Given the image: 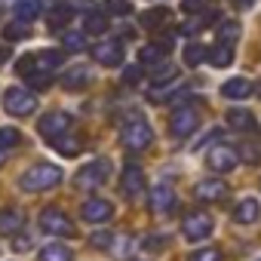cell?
Instances as JSON below:
<instances>
[{"label": "cell", "instance_id": "obj_1", "mask_svg": "<svg viewBox=\"0 0 261 261\" xmlns=\"http://www.w3.org/2000/svg\"><path fill=\"white\" fill-rule=\"evenodd\" d=\"M62 65V53H56V49H40V53H31V56H22L19 59V65H16V71L22 74V77H28V83L31 86H46L49 80H53V71Z\"/></svg>", "mask_w": 261, "mask_h": 261}, {"label": "cell", "instance_id": "obj_2", "mask_svg": "<svg viewBox=\"0 0 261 261\" xmlns=\"http://www.w3.org/2000/svg\"><path fill=\"white\" fill-rule=\"evenodd\" d=\"M59 181H62V169H59L56 163H37V166H31V169L22 175V191L37 194V191L56 188Z\"/></svg>", "mask_w": 261, "mask_h": 261}, {"label": "cell", "instance_id": "obj_3", "mask_svg": "<svg viewBox=\"0 0 261 261\" xmlns=\"http://www.w3.org/2000/svg\"><path fill=\"white\" fill-rule=\"evenodd\" d=\"M120 142H123V148H129V151H145V148H151V142H154V129H151L145 120H133V123L123 126Z\"/></svg>", "mask_w": 261, "mask_h": 261}, {"label": "cell", "instance_id": "obj_4", "mask_svg": "<svg viewBox=\"0 0 261 261\" xmlns=\"http://www.w3.org/2000/svg\"><path fill=\"white\" fill-rule=\"evenodd\" d=\"M4 108L10 114H16V117H28L37 108V95L28 92V89H22V86H10L7 95H4Z\"/></svg>", "mask_w": 261, "mask_h": 261}, {"label": "cell", "instance_id": "obj_5", "mask_svg": "<svg viewBox=\"0 0 261 261\" xmlns=\"http://www.w3.org/2000/svg\"><path fill=\"white\" fill-rule=\"evenodd\" d=\"M111 175V163L108 160H92V163H86L80 172H77V178H74V185L80 188V191H92V188H101V181Z\"/></svg>", "mask_w": 261, "mask_h": 261}, {"label": "cell", "instance_id": "obj_6", "mask_svg": "<svg viewBox=\"0 0 261 261\" xmlns=\"http://www.w3.org/2000/svg\"><path fill=\"white\" fill-rule=\"evenodd\" d=\"M40 230L43 233H53V237H71L74 233V224H71V218L62 212V209H43L40 212Z\"/></svg>", "mask_w": 261, "mask_h": 261}, {"label": "cell", "instance_id": "obj_7", "mask_svg": "<svg viewBox=\"0 0 261 261\" xmlns=\"http://www.w3.org/2000/svg\"><path fill=\"white\" fill-rule=\"evenodd\" d=\"M68 126H71V114H65V111H53V114H43V117H40L37 133H40L46 142H53V139H59V136L68 133Z\"/></svg>", "mask_w": 261, "mask_h": 261}, {"label": "cell", "instance_id": "obj_8", "mask_svg": "<svg viewBox=\"0 0 261 261\" xmlns=\"http://www.w3.org/2000/svg\"><path fill=\"white\" fill-rule=\"evenodd\" d=\"M237 163H240V154H237V148H230V145H215V148L206 154V166H209L212 172H230V169H237Z\"/></svg>", "mask_w": 261, "mask_h": 261}, {"label": "cell", "instance_id": "obj_9", "mask_svg": "<svg viewBox=\"0 0 261 261\" xmlns=\"http://www.w3.org/2000/svg\"><path fill=\"white\" fill-rule=\"evenodd\" d=\"M181 233H185V240H191V243L209 237V233H212V215H209V212H191V215L181 221Z\"/></svg>", "mask_w": 261, "mask_h": 261}, {"label": "cell", "instance_id": "obj_10", "mask_svg": "<svg viewBox=\"0 0 261 261\" xmlns=\"http://www.w3.org/2000/svg\"><path fill=\"white\" fill-rule=\"evenodd\" d=\"M111 215H114V206H111L108 200H101V197H92V200H86V203L80 206V218L89 221V224L111 221Z\"/></svg>", "mask_w": 261, "mask_h": 261}, {"label": "cell", "instance_id": "obj_11", "mask_svg": "<svg viewBox=\"0 0 261 261\" xmlns=\"http://www.w3.org/2000/svg\"><path fill=\"white\" fill-rule=\"evenodd\" d=\"M197 126H200V114L194 108H178L172 114V136L175 139H188Z\"/></svg>", "mask_w": 261, "mask_h": 261}, {"label": "cell", "instance_id": "obj_12", "mask_svg": "<svg viewBox=\"0 0 261 261\" xmlns=\"http://www.w3.org/2000/svg\"><path fill=\"white\" fill-rule=\"evenodd\" d=\"M92 59H95L98 65H105V68L120 65V62H123V46H120V40H101L98 46H92Z\"/></svg>", "mask_w": 261, "mask_h": 261}, {"label": "cell", "instance_id": "obj_13", "mask_svg": "<svg viewBox=\"0 0 261 261\" xmlns=\"http://www.w3.org/2000/svg\"><path fill=\"white\" fill-rule=\"evenodd\" d=\"M175 191L169 188V185H157V188H151V209L157 212V215H166V212H172L175 209Z\"/></svg>", "mask_w": 261, "mask_h": 261}, {"label": "cell", "instance_id": "obj_14", "mask_svg": "<svg viewBox=\"0 0 261 261\" xmlns=\"http://www.w3.org/2000/svg\"><path fill=\"white\" fill-rule=\"evenodd\" d=\"M145 188H148V181H145V172H142V166L129 163V166L123 169V194H126V197H139Z\"/></svg>", "mask_w": 261, "mask_h": 261}, {"label": "cell", "instance_id": "obj_15", "mask_svg": "<svg viewBox=\"0 0 261 261\" xmlns=\"http://www.w3.org/2000/svg\"><path fill=\"white\" fill-rule=\"evenodd\" d=\"M197 197H200L203 203H218V200L227 197V185H224L221 178H203V181L197 185Z\"/></svg>", "mask_w": 261, "mask_h": 261}, {"label": "cell", "instance_id": "obj_16", "mask_svg": "<svg viewBox=\"0 0 261 261\" xmlns=\"http://www.w3.org/2000/svg\"><path fill=\"white\" fill-rule=\"evenodd\" d=\"M258 215H261V206H258V200H252V197L240 200L237 209H233V221H237V224H255Z\"/></svg>", "mask_w": 261, "mask_h": 261}, {"label": "cell", "instance_id": "obj_17", "mask_svg": "<svg viewBox=\"0 0 261 261\" xmlns=\"http://www.w3.org/2000/svg\"><path fill=\"white\" fill-rule=\"evenodd\" d=\"M227 126L230 129H240V133H255L258 120H255V114H249L243 108H233V111H227Z\"/></svg>", "mask_w": 261, "mask_h": 261}, {"label": "cell", "instance_id": "obj_18", "mask_svg": "<svg viewBox=\"0 0 261 261\" xmlns=\"http://www.w3.org/2000/svg\"><path fill=\"white\" fill-rule=\"evenodd\" d=\"M252 92H255V86H252L246 77H233V80H227V83L221 86V95H224V98H233V101L249 98Z\"/></svg>", "mask_w": 261, "mask_h": 261}, {"label": "cell", "instance_id": "obj_19", "mask_svg": "<svg viewBox=\"0 0 261 261\" xmlns=\"http://www.w3.org/2000/svg\"><path fill=\"white\" fill-rule=\"evenodd\" d=\"M169 10L166 7H157V10H148V13H142V25L148 28V31H157V28H163L166 22H169Z\"/></svg>", "mask_w": 261, "mask_h": 261}, {"label": "cell", "instance_id": "obj_20", "mask_svg": "<svg viewBox=\"0 0 261 261\" xmlns=\"http://www.w3.org/2000/svg\"><path fill=\"white\" fill-rule=\"evenodd\" d=\"M206 59H209V65H215V68H230L233 49H230L227 43H218V46H212V49L206 53Z\"/></svg>", "mask_w": 261, "mask_h": 261}, {"label": "cell", "instance_id": "obj_21", "mask_svg": "<svg viewBox=\"0 0 261 261\" xmlns=\"http://www.w3.org/2000/svg\"><path fill=\"white\" fill-rule=\"evenodd\" d=\"M22 224H25V218H22V212H19V209H7V212H0V233H16Z\"/></svg>", "mask_w": 261, "mask_h": 261}, {"label": "cell", "instance_id": "obj_22", "mask_svg": "<svg viewBox=\"0 0 261 261\" xmlns=\"http://www.w3.org/2000/svg\"><path fill=\"white\" fill-rule=\"evenodd\" d=\"M175 74H178V68H175V65H169V62H163V65H157V68L151 71V83H154V86L175 83Z\"/></svg>", "mask_w": 261, "mask_h": 261}, {"label": "cell", "instance_id": "obj_23", "mask_svg": "<svg viewBox=\"0 0 261 261\" xmlns=\"http://www.w3.org/2000/svg\"><path fill=\"white\" fill-rule=\"evenodd\" d=\"M71 258H74L71 249L62 246V243H49V246L40 249V261H71Z\"/></svg>", "mask_w": 261, "mask_h": 261}, {"label": "cell", "instance_id": "obj_24", "mask_svg": "<svg viewBox=\"0 0 261 261\" xmlns=\"http://www.w3.org/2000/svg\"><path fill=\"white\" fill-rule=\"evenodd\" d=\"M89 83V71L86 68H71L65 77H62V86L65 89H83Z\"/></svg>", "mask_w": 261, "mask_h": 261}, {"label": "cell", "instance_id": "obj_25", "mask_svg": "<svg viewBox=\"0 0 261 261\" xmlns=\"http://www.w3.org/2000/svg\"><path fill=\"white\" fill-rule=\"evenodd\" d=\"M68 22H71V4H56L53 13H49V28L59 31V28H65Z\"/></svg>", "mask_w": 261, "mask_h": 261}, {"label": "cell", "instance_id": "obj_26", "mask_svg": "<svg viewBox=\"0 0 261 261\" xmlns=\"http://www.w3.org/2000/svg\"><path fill=\"white\" fill-rule=\"evenodd\" d=\"M28 25H31V22H22V19L4 25V40H22V37H28V31H31Z\"/></svg>", "mask_w": 261, "mask_h": 261}, {"label": "cell", "instance_id": "obj_27", "mask_svg": "<svg viewBox=\"0 0 261 261\" xmlns=\"http://www.w3.org/2000/svg\"><path fill=\"white\" fill-rule=\"evenodd\" d=\"M206 53H209V49H206L203 43H188V46H185V65L197 68L200 62H206Z\"/></svg>", "mask_w": 261, "mask_h": 261}, {"label": "cell", "instance_id": "obj_28", "mask_svg": "<svg viewBox=\"0 0 261 261\" xmlns=\"http://www.w3.org/2000/svg\"><path fill=\"white\" fill-rule=\"evenodd\" d=\"M49 145H56V151L65 154V157H77V154H80V142H77V139H68V136H59V139H53Z\"/></svg>", "mask_w": 261, "mask_h": 261}, {"label": "cell", "instance_id": "obj_29", "mask_svg": "<svg viewBox=\"0 0 261 261\" xmlns=\"http://www.w3.org/2000/svg\"><path fill=\"white\" fill-rule=\"evenodd\" d=\"M40 0H22V4L16 7V16L22 19V22H31V19H37V13H40Z\"/></svg>", "mask_w": 261, "mask_h": 261}, {"label": "cell", "instance_id": "obj_30", "mask_svg": "<svg viewBox=\"0 0 261 261\" xmlns=\"http://www.w3.org/2000/svg\"><path fill=\"white\" fill-rule=\"evenodd\" d=\"M163 56H166V49L157 46V43H151V46H145V49L139 53V62H142V65H157Z\"/></svg>", "mask_w": 261, "mask_h": 261}, {"label": "cell", "instance_id": "obj_31", "mask_svg": "<svg viewBox=\"0 0 261 261\" xmlns=\"http://www.w3.org/2000/svg\"><path fill=\"white\" fill-rule=\"evenodd\" d=\"M22 142V133L13 126H0V148H16Z\"/></svg>", "mask_w": 261, "mask_h": 261}, {"label": "cell", "instance_id": "obj_32", "mask_svg": "<svg viewBox=\"0 0 261 261\" xmlns=\"http://www.w3.org/2000/svg\"><path fill=\"white\" fill-rule=\"evenodd\" d=\"M105 13H111V16H133V4H129V0H105Z\"/></svg>", "mask_w": 261, "mask_h": 261}, {"label": "cell", "instance_id": "obj_33", "mask_svg": "<svg viewBox=\"0 0 261 261\" xmlns=\"http://www.w3.org/2000/svg\"><path fill=\"white\" fill-rule=\"evenodd\" d=\"M105 31H108V19L105 16H86L83 34H105Z\"/></svg>", "mask_w": 261, "mask_h": 261}, {"label": "cell", "instance_id": "obj_34", "mask_svg": "<svg viewBox=\"0 0 261 261\" xmlns=\"http://www.w3.org/2000/svg\"><path fill=\"white\" fill-rule=\"evenodd\" d=\"M237 37H240V25H237V22H224V25L218 28V40H221V43H227V46H230Z\"/></svg>", "mask_w": 261, "mask_h": 261}, {"label": "cell", "instance_id": "obj_35", "mask_svg": "<svg viewBox=\"0 0 261 261\" xmlns=\"http://www.w3.org/2000/svg\"><path fill=\"white\" fill-rule=\"evenodd\" d=\"M215 19H218V13H215V10H206V13H203V19H197V22H191V25L185 28V34H194V31H203V28H206V25H212Z\"/></svg>", "mask_w": 261, "mask_h": 261}, {"label": "cell", "instance_id": "obj_36", "mask_svg": "<svg viewBox=\"0 0 261 261\" xmlns=\"http://www.w3.org/2000/svg\"><path fill=\"white\" fill-rule=\"evenodd\" d=\"M62 40H65V49H77V53H80V49H86V34L68 31V34H65Z\"/></svg>", "mask_w": 261, "mask_h": 261}, {"label": "cell", "instance_id": "obj_37", "mask_svg": "<svg viewBox=\"0 0 261 261\" xmlns=\"http://www.w3.org/2000/svg\"><path fill=\"white\" fill-rule=\"evenodd\" d=\"M237 154H240L246 163H261V145H243Z\"/></svg>", "mask_w": 261, "mask_h": 261}, {"label": "cell", "instance_id": "obj_38", "mask_svg": "<svg viewBox=\"0 0 261 261\" xmlns=\"http://www.w3.org/2000/svg\"><path fill=\"white\" fill-rule=\"evenodd\" d=\"M123 83H126V86L142 83V65H126V71H123Z\"/></svg>", "mask_w": 261, "mask_h": 261}, {"label": "cell", "instance_id": "obj_39", "mask_svg": "<svg viewBox=\"0 0 261 261\" xmlns=\"http://www.w3.org/2000/svg\"><path fill=\"white\" fill-rule=\"evenodd\" d=\"M188 261H221V252L209 246V249H200V252H194Z\"/></svg>", "mask_w": 261, "mask_h": 261}, {"label": "cell", "instance_id": "obj_40", "mask_svg": "<svg viewBox=\"0 0 261 261\" xmlns=\"http://www.w3.org/2000/svg\"><path fill=\"white\" fill-rule=\"evenodd\" d=\"M89 243H92L95 249H108V246H111V233H108V230H98V233H92Z\"/></svg>", "mask_w": 261, "mask_h": 261}, {"label": "cell", "instance_id": "obj_41", "mask_svg": "<svg viewBox=\"0 0 261 261\" xmlns=\"http://www.w3.org/2000/svg\"><path fill=\"white\" fill-rule=\"evenodd\" d=\"M181 10L185 13H200V10H206V0H181Z\"/></svg>", "mask_w": 261, "mask_h": 261}, {"label": "cell", "instance_id": "obj_42", "mask_svg": "<svg viewBox=\"0 0 261 261\" xmlns=\"http://www.w3.org/2000/svg\"><path fill=\"white\" fill-rule=\"evenodd\" d=\"M166 240H145V249H163Z\"/></svg>", "mask_w": 261, "mask_h": 261}, {"label": "cell", "instance_id": "obj_43", "mask_svg": "<svg viewBox=\"0 0 261 261\" xmlns=\"http://www.w3.org/2000/svg\"><path fill=\"white\" fill-rule=\"evenodd\" d=\"M10 59V46H0V65H4Z\"/></svg>", "mask_w": 261, "mask_h": 261}, {"label": "cell", "instance_id": "obj_44", "mask_svg": "<svg viewBox=\"0 0 261 261\" xmlns=\"http://www.w3.org/2000/svg\"><path fill=\"white\" fill-rule=\"evenodd\" d=\"M252 4V0H237V7H249Z\"/></svg>", "mask_w": 261, "mask_h": 261}, {"label": "cell", "instance_id": "obj_45", "mask_svg": "<svg viewBox=\"0 0 261 261\" xmlns=\"http://www.w3.org/2000/svg\"><path fill=\"white\" fill-rule=\"evenodd\" d=\"M4 157H7V148H0V163H4Z\"/></svg>", "mask_w": 261, "mask_h": 261}]
</instances>
